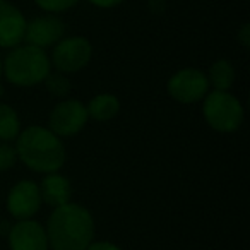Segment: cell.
I'll return each instance as SVG.
<instances>
[{
    "label": "cell",
    "mask_w": 250,
    "mask_h": 250,
    "mask_svg": "<svg viewBox=\"0 0 250 250\" xmlns=\"http://www.w3.org/2000/svg\"><path fill=\"white\" fill-rule=\"evenodd\" d=\"M45 229L50 250H86L94 242L93 216L72 201L53 208Z\"/></svg>",
    "instance_id": "1"
},
{
    "label": "cell",
    "mask_w": 250,
    "mask_h": 250,
    "mask_svg": "<svg viewBox=\"0 0 250 250\" xmlns=\"http://www.w3.org/2000/svg\"><path fill=\"white\" fill-rule=\"evenodd\" d=\"M18 160L35 173H55L65 163L62 139L43 125H29L16 139Z\"/></svg>",
    "instance_id": "2"
},
{
    "label": "cell",
    "mask_w": 250,
    "mask_h": 250,
    "mask_svg": "<svg viewBox=\"0 0 250 250\" xmlns=\"http://www.w3.org/2000/svg\"><path fill=\"white\" fill-rule=\"evenodd\" d=\"M2 63L5 79L18 87L38 86L52 72L50 57L45 50L26 43L11 48Z\"/></svg>",
    "instance_id": "3"
},
{
    "label": "cell",
    "mask_w": 250,
    "mask_h": 250,
    "mask_svg": "<svg viewBox=\"0 0 250 250\" xmlns=\"http://www.w3.org/2000/svg\"><path fill=\"white\" fill-rule=\"evenodd\" d=\"M202 115L212 130L231 134L242 127L243 106L229 91H211L202 100Z\"/></svg>",
    "instance_id": "4"
},
{
    "label": "cell",
    "mask_w": 250,
    "mask_h": 250,
    "mask_svg": "<svg viewBox=\"0 0 250 250\" xmlns=\"http://www.w3.org/2000/svg\"><path fill=\"white\" fill-rule=\"evenodd\" d=\"M93 59V46L91 42L84 36H69L62 38L50 55V63L60 74H77L87 67Z\"/></svg>",
    "instance_id": "5"
},
{
    "label": "cell",
    "mask_w": 250,
    "mask_h": 250,
    "mask_svg": "<svg viewBox=\"0 0 250 250\" xmlns=\"http://www.w3.org/2000/svg\"><path fill=\"white\" fill-rule=\"evenodd\" d=\"M89 115L83 101L65 98L53 106L48 117V129L59 137H72L86 127Z\"/></svg>",
    "instance_id": "6"
},
{
    "label": "cell",
    "mask_w": 250,
    "mask_h": 250,
    "mask_svg": "<svg viewBox=\"0 0 250 250\" xmlns=\"http://www.w3.org/2000/svg\"><path fill=\"white\" fill-rule=\"evenodd\" d=\"M209 81L204 70L194 69V67H185V69L175 72L167 84L168 94L175 101L184 104L199 103L204 100L209 93Z\"/></svg>",
    "instance_id": "7"
},
{
    "label": "cell",
    "mask_w": 250,
    "mask_h": 250,
    "mask_svg": "<svg viewBox=\"0 0 250 250\" xmlns=\"http://www.w3.org/2000/svg\"><path fill=\"white\" fill-rule=\"evenodd\" d=\"M65 22L57 14H43L26 22L24 40L26 45L46 50L55 46L65 35Z\"/></svg>",
    "instance_id": "8"
},
{
    "label": "cell",
    "mask_w": 250,
    "mask_h": 250,
    "mask_svg": "<svg viewBox=\"0 0 250 250\" xmlns=\"http://www.w3.org/2000/svg\"><path fill=\"white\" fill-rule=\"evenodd\" d=\"M43 201L40 195V187L33 180H21L12 185L7 195V211L16 221L33 219L40 211Z\"/></svg>",
    "instance_id": "9"
},
{
    "label": "cell",
    "mask_w": 250,
    "mask_h": 250,
    "mask_svg": "<svg viewBox=\"0 0 250 250\" xmlns=\"http://www.w3.org/2000/svg\"><path fill=\"white\" fill-rule=\"evenodd\" d=\"M7 242L11 250H50L45 226L35 219L12 223Z\"/></svg>",
    "instance_id": "10"
},
{
    "label": "cell",
    "mask_w": 250,
    "mask_h": 250,
    "mask_svg": "<svg viewBox=\"0 0 250 250\" xmlns=\"http://www.w3.org/2000/svg\"><path fill=\"white\" fill-rule=\"evenodd\" d=\"M26 18L9 0H0V48H14L24 40Z\"/></svg>",
    "instance_id": "11"
},
{
    "label": "cell",
    "mask_w": 250,
    "mask_h": 250,
    "mask_svg": "<svg viewBox=\"0 0 250 250\" xmlns=\"http://www.w3.org/2000/svg\"><path fill=\"white\" fill-rule=\"evenodd\" d=\"M42 201L50 208H60V206L70 202L72 197V185L65 175L59 173H46L43 180L38 184Z\"/></svg>",
    "instance_id": "12"
},
{
    "label": "cell",
    "mask_w": 250,
    "mask_h": 250,
    "mask_svg": "<svg viewBox=\"0 0 250 250\" xmlns=\"http://www.w3.org/2000/svg\"><path fill=\"white\" fill-rule=\"evenodd\" d=\"M87 115L96 122H108L115 118L120 111V101L115 94L101 93L91 98L87 103Z\"/></svg>",
    "instance_id": "13"
},
{
    "label": "cell",
    "mask_w": 250,
    "mask_h": 250,
    "mask_svg": "<svg viewBox=\"0 0 250 250\" xmlns=\"http://www.w3.org/2000/svg\"><path fill=\"white\" fill-rule=\"evenodd\" d=\"M206 76H208L209 86L214 87V91H229L236 79L235 67L226 59L216 60Z\"/></svg>",
    "instance_id": "14"
},
{
    "label": "cell",
    "mask_w": 250,
    "mask_h": 250,
    "mask_svg": "<svg viewBox=\"0 0 250 250\" xmlns=\"http://www.w3.org/2000/svg\"><path fill=\"white\" fill-rule=\"evenodd\" d=\"M21 132V120L11 104L0 101V141L12 143Z\"/></svg>",
    "instance_id": "15"
},
{
    "label": "cell",
    "mask_w": 250,
    "mask_h": 250,
    "mask_svg": "<svg viewBox=\"0 0 250 250\" xmlns=\"http://www.w3.org/2000/svg\"><path fill=\"white\" fill-rule=\"evenodd\" d=\"M45 87L53 98L57 100H65V98L70 96L72 93V83H70L69 76L65 74H60V72H50L48 76L45 77Z\"/></svg>",
    "instance_id": "16"
},
{
    "label": "cell",
    "mask_w": 250,
    "mask_h": 250,
    "mask_svg": "<svg viewBox=\"0 0 250 250\" xmlns=\"http://www.w3.org/2000/svg\"><path fill=\"white\" fill-rule=\"evenodd\" d=\"M35 4L48 14H60V12L76 7L79 0H35Z\"/></svg>",
    "instance_id": "17"
},
{
    "label": "cell",
    "mask_w": 250,
    "mask_h": 250,
    "mask_svg": "<svg viewBox=\"0 0 250 250\" xmlns=\"http://www.w3.org/2000/svg\"><path fill=\"white\" fill-rule=\"evenodd\" d=\"M16 163H18V151H16V146H12L11 143L0 141V173H2V171L12 170Z\"/></svg>",
    "instance_id": "18"
},
{
    "label": "cell",
    "mask_w": 250,
    "mask_h": 250,
    "mask_svg": "<svg viewBox=\"0 0 250 250\" xmlns=\"http://www.w3.org/2000/svg\"><path fill=\"white\" fill-rule=\"evenodd\" d=\"M236 38H238V42L242 43L243 48H249V45H250V24L249 22H245V24L240 28Z\"/></svg>",
    "instance_id": "19"
},
{
    "label": "cell",
    "mask_w": 250,
    "mask_h": 250,
    "mask_svg": "<svg viewBox=\"0 0 250 250\" xmlns=\"http://www.w3.org/2000/svg\"><path fill=\"white\" fill-rule=\"evenodd\" d=\"M86 250H122V249L111 242H93Z\"/></svg>",
    "instance_id": "20"
},
{
    "label": "cell",
    "mask_w": 250,
    "mask_h": 250,
    "mask_svg": "<svg viewBox=\"0 0 250 250\" xmlns=\"http://www.w3.org/2000/svg\"><path fill=\"white\" fill-rule=\"evenodd\" d=\"M91 4L96 5V7L100 9H111V7H117V5H120L124 0H89Z\"/></svg>",
    "instance_id": "21"
},
{
    "label": "cell",
    "mask_w": 250,
    "mask_h": 250,
    "mask_svg": "<svg viewBox=\"0 0 250 250\" xmlns=\"http://www.w3.org/2000/svg\"><path fill=\"white\" fill-rule=\"evenodd\" d=\"M12 223H9L7 219H0V236H5L7 238L9 231H11Z\"/></svg>",
    "instance_id": "22"
},
{
    "label": "cell",
    "mask_w": 250,
    "mask_h": 250,
    "mask_svg": "<svg viewBox=\"0 0 250 250\" xmlns=\"http://www.w3.org/2000/svg\"><path fill=\"white\" fill-rule=\"evenodd\" d=\"M4 76V63H2V57H0V79Z\"/></svg>",
    "instance_id": "23"
},
{
    "label": "cell",
    "mask_w": 250,
    "mask_h": 250,
    "mask_svg": "<svg viewBox=\"0 0 250 250\" xmlns=\"http://www.w3.org/2000/svg\"><path fill=\"white\" fill-rule=\"evenodd\" d=\"M4 93H5V91H4V87H2V84H0V98L4 96Z\"/></svg>",
    "instance_id": "24"
}]
</instances>
